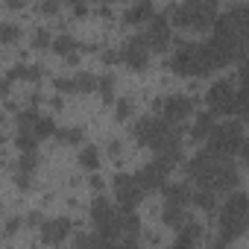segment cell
<instances>
[{
    "mask_svg": "<svg viewBox=\"0 0 249 249\" xmlns=\"http://www.w3.org/2000/svg\"><path fill=\"white\" fill-rule=\"evenodd\" d=\"M243 123L240 120H226V126H217L211 129V141H208V153L223 159V156H231L243 147Z\"/></svg>",
    "mask_w": 249,
    "mask_h": 249,
    "instance_id": "1",
    "label": "cell"
},
{
    "mask_svg": "<svg viewBox=\"0 0 249 249\" xmlns=\"http://www.w3.org/2000/svg\"><path fill=\"white\" fill-rule=\"evenodd\" d=\"M214 18H217V6L211 0H205V3L191 0V3H182V6L173 9V21L179 27H208Z\"/></svg>",
    "mask_w": 249,
    "mask_h": 249,
    "instance_id": "2",
    "label": "cell"
},
{
    "mask_svg": "<svg viewBox=\"0 0 249 249\" xmlns=\"http://www.w3.org/2000/svg\"><path fill=\"white\" fill-rule=\"evenodd\" d=\"M208 106H211V114H234V108H237V91H234V85L226 82V79L217 82V85H211Z\"/></svg>",
    "mask_w": 249,
    "mask_h": 249,
    "instance_id": "3",
    "label": "cell"
},
{
    "mask_svg": "<svg viewBox=\"0 0 249 249\" xmlns=\"http://www.w3.org/2000/svg\"><path fill=\"white\" fill-rule=\"evenodd\" d=\"M120 59L126 62L129 68H135V71H144V68H147V62H150V47H147L144 36H135V38H129L126 44H123Z\"/></svg>",
    "mask_w": 249,
    "mask_h": 249,
    "instance_id": "4",
    "label": "cell"
},
{
    "mask_svg": "<svg viewBox=\"0 0 249 249\" xmlns=\"http://www.w3.org/2000/svg\"><path fill=\"white\" fill-rule=\"evenodd\" d=\"M114 185H117V202H120V211H132V205L141 199V188H138V182H135V176H117L114 179Z\"/></svg>",
    "mask_w": 249,
    "mask_h": 249,
    "instance_id": "5",
    "label": "cell"
},
{
    "mask_svg": "<svg viewBox=\"0 0 249 249\" xmlns=\"http://www.w3.org/2000/svg\"><path fill=\"white\" fill-rule=\"evenodd\" d=\"M144 41H147V47L153 50H164L167 44H170V24H167V18L164 15H156L153 21H150V30H147V36H144Z\"/></svg>",
    "mask_w": 249,
    "mask_h": 249,
    "instance_id": "6",
    "label": "cell"
},
{
    "mask_svg": "<svg viewBox=\"0 0 249 249\" xmlns=\"http://www.w3.org/2000/svg\"><path fill=\"white\" fill-rule=\"evenodd\" d=\"M194 111V100H188V97H170V100H164V117L161 120H167L170 126H176V123H182L188 114Z\"/></svg>",
    "mask_w": 249,
    "mask_h": 249,
    "instance_id": "7",
    "label": "cell"
},
{
    "mask_svg": "<svg viewBox=\"0 0 249 249\" xmlns=\"http://www.w3.org/2000/svg\"><path fill=\"white\" fill-rule=\"evenodd\" d=\"M68 234H71V220L68 217H56V220L41 223V240L44 243H62Z\"/></svg>",
    "mask_w": 249,
    "mask_h": 249,
    "instance_id": "8",
    "label": "cell"
},
{
    "mask_svg": "<svg viewBox=\"0 0 249 249\" xmlns=\"http://www.w3.org/2000/svg\"><path fill=\"white\" fill-rule=\"evenodd\" d=\"M243 231H246V217H223L220 220V237H223V243L237 240Z\"/></svg>",
    "mask_w": 249,
    "mask_h": 249,
    "instance_id": "9",
    "label": "cell"
},
{
    "mask_svg": "<svg viewBox=\"0 0 249 249\" xmlns=\"http://www.w3.org/2000/svg\"><path fill=\"white\" fill-rule=\"evenodd\" d=\"M153 18H156V6L153 3H138V6H132L126 12V21L129 24H150Z\"/></svg>",
    "mask_w": 249,
    "mask_h": 249,
    "instance_id": "10",
    "label": "cell"
},
{
    "mask_svg": "<svg viewBox=\"0 0 249 249\" xmlns=\"http://www.w3.org/2000/svg\"><path fill=\"white\" fill-rule=\"evenodd\" d=\"M30 132L41 141V138H50V135H56V123H53V117H44V114H36V120H33V126H30Z\"/></svg>",
    "mask_w": 249,
    "mask_h": 249,
    "instance_id": "11",
    "label": "cell"
},
{
    "mask_svg": "<svg viewBox=\"0 0 249 249\" xmlns=\"http://www.w3.org/2000/svg\"><path fill=\"white\" fill-rule=\"evenodd\" d=\"M164 196H167V202H173V205H185V202L191 199V188H188V185H164Z\"/></svg>",
    "mask_w": 249,
    "mask_h": 249,
    "instance_id": "12",
    "label": "cell"
},
{
    "mask_svg": "<svg viewBox=\"0 0 249 249\" xmlns=\"http://www.w3.org/2000/svg\"><path fill=\"white\" fill-rule=\"evenodd\" d=\"M73 79V91L76 94H91V91H97V76H91V73H76V76H71Z\"/></svg>",
    "mask_w": 249,
    "mask_h": 249,
    "instance_id": "13",
    "label": "cell"
},
{
    "mask_svg": "<svg viewBox=\"0 0 249 249\" xmlns=\"http://www.w3.org/2000/svg\"><path fill=\"white\" fill-rule=\"evenodd\" d=\"M211 129H214V114H211V111H205V114H199V117H196V126H194V138L199 141V138L211 135Z\"/></svg>",
    "mask_w": 249,
    "mask_h": 249,
    "instance_id": "14",
    "label": "cell"
},
{
    "mask_svg": "<svg viewBox=\"0 0 249 249\" xmlns=\"http://www.w3.org/2000/svg\"><path fill=\"white\" fill-rule=\"evenodd\" d=\"M164 223L173 226V229H179V226L185 223V205H173V202H167V208H164Z\"/></svg>",
    "mask_w": 249,
    "mask_h": 249,
    "instance_id": "15",
    "label": "cell"
},
{
    "mask_svg": "<svg viewBox=\"0 0 249 249\" xmlns=\"http://www.w3.org/2000/svg\"><path fill=\"white\" fill-rule=\"evenodd\" d=\"M79 164L88 167V170H97V167H100V153H97V147H85V150L79 153Z\"/></svg>",
    "mask_w": 249,
    "mask_h": 249,
    "instance_id": "16",
    "label": "cell"
},
{
    "mask_svg": "<svg viewBox=\"0 0 249 249\" xmlns=\"http://www.w3.org/2000/svg\"><path fill=\"white\" fill-rule=\"evenodd\" d=\"M15 144H18V150H21L24 156H27V153H36V150H38V138H36L33 132H21Z\"/></svg>",
    "mask_w": 249,
    "mask_h": 249,
    "instance_id": "17",
    "label": "cell"
},
{
    "mask_svg": "<svg viewBox=\"0 0 249 249\" xmlns=\"http://www.w3.org/2000/svg\"><path fill=\"white\" fill-rule=\"evenodd\" d=\"M73 47H76V41H73L71 36H59V38H53V50L62 53V56H73Z\"/></svg>",
    "mask_w": 249,
    "mask_h": 249,
    "instance_id": "18",
    "label": "cell"
},
{
    "mask_svg": "<svg viewBox=\"0 0 249 249\" xmlns=\"http://www.w3.org/2000/svg\"><path fill=\"white\" fill-rule=\"evenodd\" d=\"M194 196V202L199 205V208H205V211H211L214 208V191H205V188H199L196 194H191Z\"/></svg>",
    "mask_w": 249,
    "mask_h": 249,
    "instance_id": "19",
    "label": "cell"
},
{
    "mask_svg": "<svg viewBox=\"0 0 249 249\" xmlns=\"http://www.w3.org/2000/svg\"><path fill=\"white\" fill-rule=\"evenodd\" d=\"M97 91L103 94V100H106V103H111V100H114V97H111V91H114V79H111V76L97 79Z\"/></svg>",
    "mask_w": 249,
    "mask_h": 249,
    "instance_id": "20",
    "label": "cell"
},
{
    "mask_svg": "<svg viewBox=\"0 0 249 249\" xmlns=\"http://www.w3.org/2000/svg\"><path fill=\"white\" fill-rule=\"evenodd\" d=\"M56 138L65 144H79L82 141V129H56Z\"/></svg>",
    "mask_w": 249,
    "mask_h": 249,
    "instance_id": "21",
    "label": "cell"
},
{
    "mask_svg": "<svg viewBox=\"0 0 249 249\" xmlns=\"http://www.w3.org/2000/svg\"><path fill=\"white\" fill-rule=\"evenodd\" d=\"M36 161H38V153H27V156H21V161H18V173H33V170H36Z\"/></svg>",
    "mask_w": 249,
    "mask_h": 249,
    "instance_id": "22",
    "label": "cell"
},
{
    "mask_svg": "<svg viewBox=\"0 0 249 249\" xmlns=\"http://www.w3.org/2000/svg\"><path fill=\"white\" fill-rule=\"evenodd\" d=\"M18 38V27L12 24H0V41H15Z\"/></svg>",
    "mask_w": 249,
    "mask_h": 249,
    "instance_id": "23",
    "label": "cell"
},
{
    "mask_svg": "<svg viewBox=\"0 0 249 249\" xmlns=\"http://www.w3.org/2000/svg\"><path fill=\"white\" fill-rule=\"evenodd\" d=\"M129 114H132V103H129V100H120V103H117V117L126 120Z\"/></svg>",
    "mask_w": 249,
    "mask_h": 249,
    "instance_id": "24",
    "label": "cell"
},
{
    "mask_svg": "<svg viewBox=\"0 0 249 249\" xmlns=\"http://www.w3.org/2000/svg\"><path fill=\"white\" fill-rule=\"evenodd\" d=\"M33 41H36V47H47V44H50V36H47V30H38Z\"/></svg>",
    "mask_w": 249,
    "mask_h": 249,
    "instance_id": "25",
    "label": "cell"
},
{
    "mask_svg": "<svg viewBox=\"0 0 249 249\" xmlns=\"http://www.w3.org/2000/svg\"><path fill=\"white\" fill-rule=\"evenodd\" d=\"M56 88L65 91V94H76V91H73V79H56Z\"/></svg>",
    "mask_w": 249,
    "mask_h": 249,
    "instance_id": "26",
    "label": "cell"
},
{
    "mask_svg": "<svg viewBox=\"0 0 249 249\" xmlns=\"http://www.w3.org/2000/svg\"><path fill=\"white\" fill-rule=\"evenodd\" d=\"M15 182H18V188H30V173H15Z\"/></svg>",
    "mask_w": 249,
    "mask_h": 249,
    "instance_id": "27",
    "label": "cell"
},
{
    "mask_svg": "<svg viewBox=\"0 0 249 249\" xmlns=\"http://www.w3.org/2000/svg\"><path fill=\"white\" fill-rule=\"evenodd\" d=\"M120 59V53H114V50H106L103 53V62H117Z\"/></svg>",
    "mask_w": 249,
    "mask_h": 249,
    "instance_id": "28",
    "label": "cell"
},
{
    "mask_svg": "<svg viewBox=\"0 0 249 249\" xmlns=\"http://www.w3.org/2000/svg\"><path fill=\"white\" fill-rule=\"evenodd\" d=\"M18 229H21V220H18V217H15V220H9V223H6V231H18Z\"/></svg>",
    "mask_w": 249,
    "mask_h": 249,
    "instance_id": "29",
    "label": "cell"
},
{
    "mask_svg": "<svg viewBox=\"0 0 249 249\" xmlns=\"http://www.w3.org/2000/svg\"><path fill=\"white\" fill-rule=\"evenodd\" d=\"M56 9H59V3H44V6H41V12H47V15L56 12Z\"/></svg>",
    "mask_w": 249,
    "mask_h": 249,
    "instance_id": "30",
    "label": "cell"
},
{
    "mask_svg": "<svg viewBox=\"0 0 249 249\" xmlns=\"http://www.w3.org/2000/svg\"><path fill=\"white\" fill-rule=\"evenodd\" d=\"M214 249H226V243H217V246H214Z\"/></svg>",
    "mask_w": 249,
    "mask_h": 249,
    "instance_id": "31",
    "label": "cell"
},
{
    "mask_svg": "<svg viewBox=\"0 0 249 249\" xmlns=\"http://www.w3.org/2000/svg\"><path fill=\"white\" fill-rule=\"evenodd\" d=\"M0 141H3V135H0Z\"/></svg>",
    "mask_w": 249,
    "mask_h": 249,
    "instance_id": "32",
    "label": "cell"
}]
</instances>
